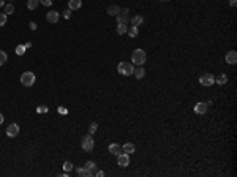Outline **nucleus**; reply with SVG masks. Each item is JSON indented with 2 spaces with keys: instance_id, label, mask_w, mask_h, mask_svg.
<instances>
[{
  "instance_id": "f257e3e1",
  "label": "nucleus",
  "mask_w": 237,
  "mask_h": 177,
  "mask_svg": "<svg viewBox=\"0 0 237 177\" xmlns=\"http://www.w3.org/2000/svg\"><path fill=\"white\" fill-rule=\"evenodd\" d=\"M147 56H146V51H142V49H134L133 51V54H131V62L136 63V65H142L146 62Z\"/></svg>"
},
{
  "instance_id": "f03ea898",
  "label": "nucleus",
  "mask_w": 237,
  "mask_h": 177,
  "mask_svg": "<svg viewBox=\"0 0 237 177\" xmlns=\"http://www.w3.org/2000/svg\"><path fill=\"white\" fill-rule=\"evenodd\" d=\"M21 82H22V86H26V87H32L35 84V74L32 71L22 73L21 74Z\"/></svg>"
},
{
  "instance_id": "7ed1b4c3",
  "label": "nucleus",
  "mask_w": 237,
  "mask_h": 177,
  "mask_svg": "<svg viewBox=\"0 0 237 177\" xmlns=\"http://www.w3.org/2000/svg\"><path fill=\"white\" fill-rule=\"evenodd\" d=\"M133 70H134L133 63H127V62H120V63H119V66H117V71L120 73L122 76H130V74H133Z\"/></svg>"
},
{
  "instance_id": "20e7f679",
  "label": "nucleus",
  "mask_w": 237,
  "mask_h": 177,
  "mask_svg": "<svg viewBox=\"0 0 237 177\" xmlns=\"http://www.w3.org/2000/svg\"><path fill=\"white\" fill-rule=\"evenodd\" d=\"M81 145H82V150H84V152H92V149H93V145H95V142H93V139H92V135L84 136Z\"/></svg>"
},
{
  "instance_id": "39448f33",
  "label": "nucleus",
  "mask_w": 237,
  "mask_h": 177,
  "mask_svg": "<svg viewBox=\"0 0 237 177\" xmlns=\"http://www.w3.org/2000/svg\"><path fill=\"white\" fill-rule=\"evenodd\" d=\"M128 13H130V10L128 8H123V10H120V13H119L115 17H117V24H127L128 21H130V16H128Z\"/></svg>"
},
{
  "instance_id": "423d86ee",
  "label": "nucleus",
  "mask_w": 237,
  "mask_h": 177,
  "mask_svg": "<svg viewBox=\"0 0 237 177\" xmlns=\"http://www.w3.org/2000/svg\"><path fill=\"white\" fill-rule=\"evenodd\" d=\"M199 82L202 84V86H212L213 82H215V78H213V74H210V73H204L201 78H199Z\"/></svg>"
},
{
  "instance_id": "0eeeda50",
  "label": "nucleus",
  "mask_w": 237,
  "mask_h": 177,
  "mask_svg": "<svg viewBox=\"0 0 237 177\" xmlns=\"http://www.w3.org/2000/svg\"><path fill=\"white\" fill-rule=\"evenodd\" d=\"M117 165L119 166H122V168H127L130 165V154H120V155H117Z\"/></svg>"
},
{
  "instance_id": "6e6552de",
  "label": "nucleus",
  "mask_w": 237,
  "mask_h": 177,
  "mask_svg": "<svg viewBox=\"0 0 237 177\" xmlns=\"http://www.w3.org/2000/svg\"><path fill=\"white\" fill-rule=\"evenodd\" d=\"M59 17H60L59 11H54V10H51V11H47V13H46V19H47V22H51V24H56V22H59Z\"/></svg>"
},
{
  "instance_id": "1a4fd4ad",
  "label": "nucleus",
  "mask_w": 237,
  "mask_h": 177,
  "mask_svg": "<svg viewBox=\"0 0 237 177\" xmlns=\"http://www.w3.org/2000/svg\"><path fill=\"white\" fill-rule=\"evenodd\" d=\"M7 135H8L10 138L17 136V135H19V125H17V123H10L8 128H7Z\"/></svg>"
},
{
  "instance_id": "9d476101",
  "label": "nucleus",
  "mask_w": 237,
  "mask_h": 177,
  "mask_svg": "<svg viewBox=\"0 0 237 177\" xmlns=\"http://www.w3.org/2000/svg\"><path fill=\"white\" fill-rule=\"evenodd\" d=\"M109 152L112 155H120V154H123V147L122 145H119V144H115V142H112V144H109Z\"/></svg>"
},
{
  "instance_id": "9b49d317",
  "label": "nucleus",
  "mask_w": 237,
  "mask_h": 177,
  "mask_svg": "<svg viewBox=\"0 0 237 177\" xmlns=\"http://www.w3.org/2000/svg\"><path fill=\"white\" fill-rule=\"evenodd\" d=\"M226 63H229V65H235L237 63V52L235 51H229V52L226 54Z\"/></svg>"
},
{
  "instance_id": "f8f14e48",
  "label": "nucleus",
  "mask_w": 237,
  "mask_h": 177,
  "mask_svg": "<svg viewBox=\"0 0 237 177\" xmlns=\"http://www.w3.org/2000/svg\"><path fill=\"white\" fill-rule=\"evenodd\" d=\"M133 74L136 76L138 79H142V78H144V76H146V70L142 68V65H138V66L133 70Z\"/></svg>"
},
{
  "instance_id": "ddd939ff",
  "label": "nucleus",
  "mask_w": 237,
  "mask_h": 177,
  "mask_svg": "<svg viewBox=\"0 0 237 177\" xmlns=\"http://www.w3.org/2000/svg\"><path fill=\"white\" fill-rule=\"evenodd\" d=\"M195 112L196 114H199V116H202V114H206L207 112V103H198L196 106H195Z\"/></svg>"
},
{
  "instance_id": "4468645a",
  "label": "nucleus",
  "mask_w": 237,
  "mask_h": 177,
  "mask_svg": "<svg viewBox=\"0 0 237 177\" xmlns=\"http://www.w3.org/2000/svg\"><path fill=\"white\" fill-rule=\"evenodd\" d=\"M82 5V0H70L68 2V8L70 10H79Z\"/></svg>"
},
{
  "instance_id": "2eb2a0df",
  "label": "nucleus",
  "mask_w": 237,
  "mask_h": 177,
  "mask_svg": "<svg viewBox=\"0 0 237 177\" xmlns=\"http://www.w3.org/2000/svg\"><path fill=\"white\" fill-rule=\"evenodd\" d=\"M144 22V17H142L141 14H138V16H133L131 17V25H134V27H139V25Z\"/></svg>"
},
{
  "instance_id": "dca6fc26",
  "label": "nucleus",
  "mask_w": 237,
  "mask_h": 177,
  "mask_svg": "<svg viewBox=\"0 0 237 177\" xmlns=\"http://www.w3.org/2000/svg\"><path fill=\"white\" fill-rule=\"evenodd\" d=\"M122 147H123V152H125V154H133V152L136 150V147H134L133 142H127V144H123Z\"/></svg>"
},
{
  "instance_id": "f3484780",
  "label": "nucleus",
  "mask_w": 237,
  "mask_h": 177,
  "mask_svg": "<svg viewBox=\"0 0 237 177\" xmlns=\"http://www.w3.org/2000/svg\"><path fill=\"white\" fill-rule=\"evenodd\" d=\"M76 172H78V175H81V177H92L93 174L90 172V171H87L85 168H76Z\"/></svg>"
},
{
  "instance_id": "a211bd4d",
  "label": "nucleus",
  "mask_w": 237,
  "mask_h": 177,
  "mask_svg": "<svg viewBox=\"0 0 237 177\" xmlns=\"http://www.w3.org/2000/svg\"><path fill=\"white\" fill-rule=\"evenodd\" d=\"M119 13H120V8H119L117 5H111V7L108 8V14H109V16H117Z\"/></svg>"
},
{
  "instance_id": "6ab92c4d",
  "label": "nucleus",
  "mask_w": 237,
  "mask_h": 177,
  "mask_svg": "<svg viewBox=\"0 0 237 177\" xmlns=\"http://www.w3.org/2000/svg\"><path fill=\"white\" fill-rule=\"evenodd\" d=\"M84 168H85V169H87V171H90V172H92V174H95V172H97V165H95V163H93V161H87V163H85V166H84Z\"/></svg>"
},
{
  "instance_id": "aec40b11",
  "label": "nucleus",
  "mask_w": 237,
  "mask_h": 177,
  "mask_svg": "<svg viewBox=\"0 0 237 177\" xmlns=\"http://www.w3.org/2000/svg\"><path fill=\"white\" fill-rule=\"evenodd\" d=\"M127 30H128V29H127V24H119V25H117V33H119V35L127 33Z\"/></svg>"
},
{
  "instance_id": "412c9836",
  "label": "nucleus",
  "mask_w": 237,
  "mask_h": 177,
  "mask_svg": "<svg viewBox=\"0 0 237 177\" xmlns=\"http://www.w3.org/2000/svg\"><path fill=\"white\" fill-rule=\"evenodd\" d=\"M127 33H128L131 38H136V37H138V27H134V25H131V27L127 30Z\"/></svg>"
},
{
  "instance_id": "4be33fe9",
  "label": "nucleus",
  "mask_w": 237,
  "mask_h": 177,
  "mask_svg": "<svg viewBox=\"0 0 237 177\" xmlns=\"http://www.w3.org/2000/svg\"><path fill=\"white\" fill-rule=\"evenodd\" d=\"M38 3H40V0H29V2H27V8L29 10H35L38 7Z\"/></svg>"
},
{
  "instance_id": "5701e85b",
  "label": "nucleus",
  "mask_w": 237,
  "mask_h": 177,
  "mask_svg": "<svg viewBox=\"0 0 237 177\" xmlns=\"http://www.w3.org/2000/svg\"><path fill=\"white\" fill-rule=\"evenodd\" d=\"M97 130H98V123H97V122H92L90 126H89V135H93Z\"/></svg>"
},
{
  "instance_id": "b1692460",
  "label": "nucleus",
  "mask_w": 237,
  "mask_h": 177,
  "mask_svg": "<svg viewBox=\"0 0 237 177\" xmlns=\"http://www.w3.org/2000/svg\"><path fill=\"white\" fill-rule=\"evenodd\" d=\"M7 60H8L7 52H5V51H0V65H5V63H7Z\"/></svg>"
},
{
  "instance_id": "393cba45",
  "label": "nucleus",
  "mask_w": 237,
  "mask_h": 177,
  "mask_svg": "<svg viewBox=\"0 0 237 177\" xmlns=\"http://www.w3.org/2000/svg\"><path fill=\"white\" fill-rule=\"evenodd\" d=\"M217 82H218L220 86L226 84V82H228V76H226V74H220L218 78H217Z\"/></svg>"
},
{
  "instance_id": "a878e982",
  "label": "nucleus",
  "mask_w": 237,
  "mask_h": 177,
  "mask_svg": "<svg viewBox=\"0 0 237 177\" xmlns=\"http://www.w3.org/2000/svg\"><path fill=\"white\" fill-rule=\"evenodd\" d=\"M73 169H75V166H73V163H71V161H65V163H63V171L70 172V171H73Z\"/></svg>"
},
{
  "instance_id": "bb28decb",
  "label": "nucleus",
  "mask_w": 237,
  "mask_h": 177,
  "mask_svg": "<svg viewBox=\"0 0 237 177\" xmlns=\"http://www.w3.org/2000/svg\"><path fill=\"white\" fill-rule=\"evenodd\" d=\"M14 13V7H13V3H7L5 5V14L8 16V14H13Z\"/></svg>"
},
{
  "instance_id": "cd10ccee",
  "label": "nucleus",
  "mask_w": 237,
  "mask_h": 177,
  "mask_svg": "<svg viewBox=\"0 0 237 177\" xmlns=\"http://www.w3.org/2000/svg\"><path fill=\"white\" fill-rule=\"evenodd\" d=\"M24 52H26V46H24V44H17V46H16V54H17V56H22Z\"/></svg>"
},
{
  "instance_id": "c85d7f7f",
  "label": "nucleus",
  "mask_w": 237,
  "mask_h": 177,
  "mask_svg": "<svg viewBox=\"0 0 237 177\" xmlns=\"http://www.w3.org/2000/svg\"><path fill=\"white\" fill-rule=\"evenodd\" d=\"M7 24V14L5 13H0V27Z\"/></svg>"
},
{
  "instance_id": "c756f323",
  "label": "nucleus",
  "mask_w": 237,
  "mask_h": 177,
  "mask_svg": "<svg viewBox=\"0 0 237 177\" xmlns=\"http://www.w3.org/2000/svg\"><path fill=\"white\" fill-rule=\"evenodd\" d=\"M47 111H49V108H47V106H38L36 108V112L40 114V112H47Z\"/></svg>"
},
{
  "instance_id": "7c9ffc66",
  "label": "nucleus",
  "mask_w": 237,
  "mask_h": 177,
  "mask_svg": "<svg viewBox=\"0 0 237 177\" xmlns=\"http://www.w3.org/2000/svg\"><path fill=\"white\" fill-rule=\"evenodd\" d=\"M40 3L44 5V7H51V5H52V0H40Z\"/></svg>"
},
{
  "instance_id": "2f4dec72",
  "label": "nucleus",
  "mask_w": 237,
  "mask_h": 177,
  "mask_svg": "<svg viewBox=\"0 0 237 177\" xmlns=\"http://www.w3.org/2000/svg\"><path fill=\"white\" fill-rule=\"evenodd\" d=\"M70 16H71V10L68 8V10L63 11V17H65V19H70Z\"/></svg>"
},
{
  "instance_id": "473e14b6",
  "label": "nucleus",
  "mask_w": 237,
  "mask_h": 177,
  "mask_svg": "<svg viewBox=\"0 0 237 177\" xmlns=\"http://www.w3.org/2000/svg\"><path fill=\"white\" fill-rule=\"evenodd\" d=\"M59 112H60L62 116H66V114H68V109H66V108H62V106H60V108H59Z\"/></svg>"
},
{
  "instance_id": "72a5a7b5",
  "label": "nucleus",
  "mask_w": 237,
  "mask_h": 177,
  "mask_svg": "<svg viewBox=\"0 0 237 177\" xmlns=\"http://www.w3.org/2000/svg\"><path fill=\"white\" fill-rule=\"evenodd\" d=\"M95 175H97V177H103L104 172H103V171H97V172H95Z\"/></svg>"
},
{
  "instance_id": "f704fd0d",
  "label": "nucleus",
  "mask_w": 237,
  "mask_h": 177,
  "mask_svg": "<svg viewBox=\"0 0 237 177\" xmlns=\"http://www.w3.org/2000/svg\"><path fill=\"white\" fill-rule=\"evenodd\" d=\"M29 25H30V29H32V30H35V29H36V24H35V22H30Z\"/></svg>"
},
{
  "instance_id": "c9c22d12",
  "label": "nucleus",
  "mask_w": 237,
  "mask_h": 177,
  "mask_svg": "<svg viewBox=\"0 0 237 177\" xmlns=\"http://www.w3.org/2000/svg\"><path fill=\"white\" fill-rule=\"evenodd\" d=\"M235 3H237V0H229V5H231V7H235Z\"/></svg>"
},
{
  "instance_id": "e433bc0d",
  "label": "nucleus",
  "mask_w": 237,
  "mask_h": 177,
  "mask_svg": "<svg viewBox=\"0 0 237 177\" xmlns=\"http://www.w3.org/2000/svg\"><path fill=\"white\" fill-rule=\"evenodd\" d=\"M24 46H26V49H29V47L32 46V43H30V41H27V43H26V44H24Z\"/></svg>"
},
{
  "instance_id": "4c0bfd02",
  "label": "nucleus",
  "mask_w": 237,
  "mask_h": 177,
  "mask_svg": "<svg viewBox=\"0 0 237 177\" xmlns=\"http://www.w3.org/2000/svg\"><path fill=\"white\" fill-rule=\"evenodd\" d=\"M2 7H5V0H0V8Z\"/></svg>"
},
{
  "instance_id": "58836bf2",
  "label": "nucleus",
  "mask_w": 237,
  "mask_h": 177,
  "mask_svg": "<svg viewBox=\"0 0 237 177\" xmlns=\"http://www.w3.org/2000/svg\"><path fill=\"white\" fill-rule=\"evenodd\" d=\"M3 123V114H0V125Z\"/></svg>"
},
{
  "instance_id": "ea45409f",
  "label": "nucleus",
  "mask_w": 237,
  "mask_h": 177,
  "mask_svg": "<svg viewBox=\"0 0 237 177\" xmlns=\"http://www.w3.org/2000/svg\"><path fill=\"white\" fill-rule=\"evenodd\" d=\"M161 2H166V0H161Z\"/></svg>"
},
{
  "instance_id": "a19ab883",
  "label": "nucleus",
  "mask_w": 237,
  "mask_h": 177,
  "mask_svg": "<svg viewBox=\"0 0 237 177\" xmlns=\"http://www.w3.org/2000/svg\"><path fill=\"white\" fill-rule=\"evenodd\" d=\"M10 2H13V0H10Z\"/></svg>"
}]
</instances>
